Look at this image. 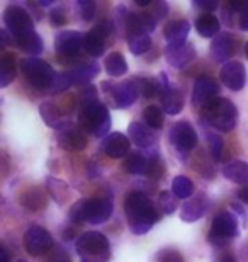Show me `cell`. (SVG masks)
I'll use <instances>...</instances> for the list:
<instances>
[{"instance_id":"cell-1","label":"cell","mask_w":248,"mask_h":262,"mask_svg":"<svg viewBox=\"0 0 248 262\" xmlns=\"http://www.w3.org/2000/svg\"><path fill=\"white\" fill-rule=\"evenodd\" d=\"M78 123L80 126L96 138L109 136L110 116L107 107L97 99V92L94 87H87L80 96V111H78Z\"/></svg>"},{"instance_id":"cell-2","label":"cell","mask_w":248,"mask_h":262,"mask_svg":"<svg viewBox=\"0 0 248 262\" xmlns=\"http://www.w3.org/2000/svg\"><path fill=\"white\" fill-rule=\"evenodd\" d=\"M124 211L128 218L129 228L134 235H145L150 232V228L158 222L160 214L153 206L148 196L143 192L133 191L129 192L124 201Z\"/></svg>"},{"instance_id":"cell-3","label":"cell","mask_w":248,"mask_h":262,"mask_svg":"<svg viewBox=\"0 0 248 262\" xmlns=\"http://www.w3.org/2000/svg\"><path fill=\"white\" fill-rule=\"evenodd\" d=\"M204 121L221 133H230L235 129L236 121H238V111L235 104L224 97H216L208 106L202 107Z\"/></svg>"},{"instance_id":"cell-4","label":"cell","mask_w":248,"mask_h":262,"mask_svg":"<svg viewBox=\"0 0 248 262\" xmlns=\"http://www.w3.org/2000/svg\"><path fill=\"white\" fill-rule=\"evenodd\" d=\"M77 254L91 262H107L110 257L109 240L100 232H85L77 240Z\"/></svg>"},{"instance_id":"cell-5","label":"cell","mask_w":248,"mask_h":262,"mask_svg":"<svg viewBox=\"0 0 248 262\" xmlns=\"http://www.w3.org/2000/svg\"><path fill=\"white\" fill-rule=\"evenodd\" d=\"M20 70H22L26 80L34 89H50L55 80V70L50 63L39 58H24L20 60Z\"/></svg>"},{"instance_id":"cell-6","label":"cell","mask_w":248,"mask_h":262,"mask_svg":"<svg viewBox=\"0 0 248 262\" xmlns=\"http://www.w3.org/2000/svg\"><path fill=\"white\" fill-rule=\"evenodd\" d=\"M4 24L14 39H20L24 36L36 33L33 17L29 15L28 10L19 7V5H9L4 10Z\"/></svg>"},{"instance_id":"cell-7","label":"cell","mask_w":248,"mask_h":262,"mask_svg":"<svg viewBox=\"0 0 248 262\" xmlns=\"http://www.w3.org/2000/svg\"><path fill=\"white\" fill-rule=\"evenodd\" d=\"M238 235V218L231 211H221L214 216L211 223L209 242L214 245H224L230 238Z\"/></svg>"},{"instance_id":"cell-8","label":"cell","mask_w":248,"mask_h":262,"mask_svg":"<svg viewBox=\"0 0 248 262\" xmlns=\"http://www.w3.org/2000/svg\"><path fill=\"white\" fill-rule=\"evenodd\" d=\"M102 89L114 99V106L121 107V109L129 107L131 104L136 102L138 96H141L136 78H131V80H126L123 83H107V82H104Z\"/></svg>"},{"instance_id":"cell-9","label":"cell","mask_w":248,"mask_h":262,"mask_svg":"<svg viewBox=\"0 0 248 262\" xmlns=\"http://www.w3.org/2000/svg\"><path fill=\"white\" fill-rule=\"evenodd\" d=\"M170 143L175 148L177 154L182 157L187 155L189 151L194 150V146L197 145V133L191 123L187 121H178L170 129Z\"/></svg>"},{"instance_id":"cell-10","label":"cell","mask_w":248,"mask_h":262,"mask_svg":"<svg viewBox=\"0 0 248 262\" xmlns=\"http://www.w3.org/2000/svg\"><path fill=\"white\" fill-rule=\"evenodd\" d=\"M112 34V24L109 20H100L91 33L83 38V50L94 58H99L105 53V39Z\"/></svg>"},{"instance_id":"cell-11","label":"cell","mask_w":248,"mask_h":262,"mask_svg":"<svg viewBox=\"0 0 248 262\" xmlns=\"http://www.w3.org/2000/svg\"><path fill=\"white\" fill-rule=\"evenodd\" d=\"M53 247V238L50 232L39 225H33L24 233V249L31 255H41Z\"/></svg>"},{"instance_id":"cell-12","label":"cell","mask_w":248,"mask_h":262,"mask_svg":"<svg viewBox=\"0 0 248 262\" xmlns=\"http://www.w3.org/2000/svg\"><path fill=\"white\" fill-rule=\"evenodd\" d=\"M83 38L85 34L77 33V31H61L55 38L56 53L60 56H66V58H73L83 48Z\"/></svg>"},{"instance_id":"cell-13","label":"cell","mask_w":248,"mask_h":262,"mask_svg":"<svg viewBox=\"0 0 248 262\" xmlns=\"http://www.w3.org/2000/svg\"><path fill=\"white\" fill-rule=\"evenodd\" d=\"M156 23H158L156 17L150 12L128 14L124 17V28H126V34H128V39L134 38V36L150 34L156 28Z\"/></svg>"},{"instance_id":"cell-14","label":"cell","mask_w":248,"mask_h":262,"mask_svg":"<svg viewBox=\"0 0 248 262\" xmlns=\"http://www.w3.org/2000/svg\"><path fill=\"white\" fill-rule=\"evenodd\" d=\"M219 94V83L211 77H199L194 82L192 89V102L194 106H197L202 109L204 106H208L211 101H214Z\"/></svg>"},{"instance_id":"cell-15","label":"cell","mask_w":248,"mask_h":262,"mask_svg":"<svg viewBox=\"0 0 248 262\" xmlns=\"http://www.w3.org/2000/svg\"><path fill=\"white\" fill-rule=\"evenodd\" d=\"M112 209H114V204H112L110 194L87 199V223H92V225L104 223L105 220L110 218Z\"/></svg>"},{"instance_id":"cell-16","label":"cell","mask_w":248,"mask_h":262,"mask_svg":"<svg viewBox=\"0 0 248 262\" xmlns=\"http://www.w3.org/2000/svg\"><path fill=\"white\" fill-rule=\"evenodd\" d=\"M219 80L224 83L230 91L238 92L246 83V72L245 67L240 61H228L219 72Z\"/></svg>"},{"instance_id":"cell-17","label":"cell","mask_w":248,"mask_h":262,"mask_svg":"<svg viewBox=\"0 0 248 262\" xmlns=\"http://www.w3.org/2000/svg\"><path fill=\"white\" fill-rule=\"evenodd\" d=\"M165 58L172 67L175 68H186L191 61L196 58V48L192 45H168L165 48Z\"/></svg>"},{"instance_id":"cell-18","label":"cell","mask_w":248,"mask_h":262,"mask_svg":"<svg viewBox=\"0 0 248 262\" xmlns=\"http://www.w3.org/2000/svg\"><path fill=\"white\" fill-rule=\"evenodd\" d=\"M58 145L66 151H80L87 146V136L75 126H68L58 133Z\"/></svg>"},{"instance_id":"cell-19","label":"cell","mask_w":248,"mask_h":262,"mask_svg":"<svg viewBox=\"0 0 248 262\" xmlns=\"http://www.w3.org/2000/svg\"><path fill=\"white\" fill-rule=\"evenodd\" d=\"M129 146H131V141L128 136L119 133V131H114V133H110L109 136H105L102 150L110 159H123V157L129 154Z\"/></svg>"},{"instance_id":"cell-20","label":"cell","mask_w":248,"mask_h":262,"mask_svg":"<svg viewBox=\"0 0 248 262\" xmlns=\"http://www.w3.org/2000/svg\"><path fill=\"white\" fill-rule=\"evenodd\" d=\"M235 53V46H233V38L230 33H219L211 43V55H213L214 61L218 63H228V60L231 58V55Z\"/></svg>"},{"instance_id":"cell-21","label":"cell","mask_w":248,"mask_h":262,"mask_svg":"<svg viewBox=\"0 0 248 262\" xmlns=\"http://www.w3.org/2000/svg\"><path fill=\"white\" fill-rule=\"evenodd\" d=\"M191 31V23L186 19H177L167 23L165 29H163V36H165L167 43L175 46V45H186V39Z\"/></svg>"},{"instance_id":"cell-22","label":"cell","mask_w":248,"mask_h":262,"mask_svg":"<svg viewBox=\"0 0 248 262\" xmlns=\"http://www.w3.org/2000/svg\"><path fill=\"white\" fill-rule=\"evenodd\" d=\"M128 136L138 148H150L156 141L155 135L151 133V128L146 126L145 123H138V121H133L128 126Z\"/></svg>"},{"instance_id":"cell-23","label":"cell","mask_w":248,"mask_h":262,"mask_svg":"<svg viewBox=\"0 0 248 262\" xmlns=\"http://www.w3.org/2000/svg\"><path fill=\"white\" fill-rule=\"evenodd\" d=\"M39 114L41 118L44 119V123L48 124L50 128H55L58 131L65 129L68 126V121L63 116V113L60 111V107L56 106L55 102L46 101L39 106Z\"/></svg>"},{"instance_id":"cell-24","label":"cell","mask_w":248,"mask_h":262,"mask_svg":"<svg viewBox=\"0 0 248 262\" xmlns=\"http://www.w3.org/2000/svg\"><path fill=\"white\" fill-rule=\"evenodd\" d=\"M99 65L96 61H87V63H80L77 67H73L72 70H68V77L73 85H83V83H88L92 78H96L99 75Z\"/></svg>"},{"instance_id":"cell-25","label":"cell","mask_w":248,"mask_h":262,"mask_svg":"<svg viewBox=\"0 0 248 262\" xmlns=\"http://www.w3.org/2000/svg\"><path fill=\"white\" fill-rule=\"evenodd\" d=\"M223 176L235 184L246 186L248 184V162L231 160L223 167Z\"/></svg>"},{"instance_id":"cell-26","label":"cell","mask_w":248,"mask_h":262,"mask_svg":"<svg viewBox=\"0 0 248 262\" xmlns=\"http://www.w3.org/2000/svg\"><path fill=\"white\" fill-rule=\"evenodd\" d=\"M206 213V203L202 196H194L189 201H186L181 208V218L186 223H194L199 218H202Z\"/></svg>"},{"instance_id":"cell-27","label":"cell","mask_w":248,"mask_h":262,"mask_svg":"<svg viewBox=\"0 0 248 262\" xmlns=\"http://www.w3.org/2000/svg\"><path fill=\"white\" fill-rule=\"evenodd\" d=\"M160 101L163 111L170 114V116H175V114H178L184 109V96L177 89H168V91L162 92Z\"/></svg>"},{"instance_id":"cell-28","label":"cell","mask_w":248,"mask_h":262,"mask_svg":"<svg viewBox=\"0 0 248 262\" xmlns=\"http://www.w3.org/2000/svg\"><path fill=\"white\" fill-rule=\"evenodd\" d=\"M20 204L29 209V211H41L48 204V198H46L44 191H41L39 187H31L20 196Z\"/></svg>"},{"instance_id":"cell-29","label":"cell","mask_w":248,"mask_h":262,"mask_svg":"<svg viewBox=\"0 0 248 262\" xmlns=\"http://www.w3.org/2000/svg\"><path fill=\"white\" fill-rule=\"evenodd\" d=\"M219 20L213 14H202L196 20V29L202 38H216L219 34Z\"/></svg>"},{"instance_id":"cell-30","label":"cell","mask_w":248,"mask_h":262,"mask_svg":"<svg viewBox=\"0 0 248 262\" xmlns=\"http://www.w3.org/2000/svg\"><path fill=\"white\" fill-rule=\"evenodd\" d=\"M15 73H17L15 56L12 53H4L0 58V87H7L14 80Z\"/></svg>"},{"instance_id":"cell-31","label":"cell","mask_w":248,"mask_h":262,"mask_svg":"<svg viewBox=\"0 0 248 262\" xmlns=\"http://www.w3.org/2000/svg\"><path fill=\"white\" fill-rule=\"evenodd\" d=\"M104 67H105V72H107L110 77H121L128 72V63H126L124 56L121 53H118V51L109 53L107 56H105Z\"/></svg>"},{"instance_id":"cell-32","label":"cell","mask_w":248,"mask_h":262,"mask_svg":"<svg viewBox=\"0 0 248 262\" xmlns=\"http://www.w3.org/2000/svg\"><path fill=\"white\" fill-rule=\"evenodd\" d=\"M46 189L50 191L51 198L55 199L58 204H65L70 198V187L65 184L60 179H55V177H48L46 179Z\"/></svg>"},{"instance_id":"cell-33","label":"cell","mask_w":248,"mask_h":262,"mask_svg":"<svg viewBox=\"0 0 248 262\" xmlns=\"http://www.w3.org/2000/svg\"><path fill=\"white\" fill-rule=\"evenodd\" d=\"M126 170L133 176H146V172H148V159L140 151L129 154L128 159H126Z\"/></svg>"},{"instance_id":"cell-34","label":"cell","mask_w":248,"mask_h":262,"mask_svg":"<svg viewBox=\"0 0 248 262\" xmlns=\"http://www.w3.org/2000/svg\"><path fill=\"white\" fill-rule=\"evenodd\" d=\"M15 43L22 51H26L28 55H39L43 51V39L38 33L28 34L20 39H15Z\"/></svg>"},{"instance_id":"cell-35","label":"cell","mask_w":248,"mask_h":262,"mask_svg":"<svg viewBox=\"0 0 248 262\" xmlns=\"http://www.w3.org/2000/svg\"><path fill=\"white\" fill-rule=\"evenodd\" d=\"M172 192L178 199H187L192 196L194 192V182L186 176H177L172 181Z\"/></svg>"},{"instance_id":"cell-36","label":"cell","mask_w":248,"mask_h":262,"mask_svg":"<svg viewBox=\"0 0 248 262\" xmlns=\"http://www.w3.org/2000/svg\"><path fill=\"white\" fill-rule=\"evenodd\" d=\"M143 121L151 129H160L163 126V113L160 107L148 106L143 111Z\"/></svg>"},{"instance_id":"cell-37","label":"cell","mask_w":248,"mask_h":262,"mask_svg":"<svg viewBox=\"0 0 248 262\" xmlns=\"http://www.w3.org/2000/svg\"><path fill=\"white\" fill-rule=\"evenodd\" d=\"M151 46V38L150 34H143V36H134V38L128 39V48L133 55H145L146 51L150 50Z\"/></svg>"},{"instance_id":"cell-38","label":"cell","mask_w":248,"mask_h":262,"mask_svg":"<svg viewBox=\"0 0 248 262\" xmlns=\"http://www.w3.org/2000/svg\"><path fill=\"white\" fill-rule=\"evenodd\" d=\"M158 204L165 214H172L177 209V196L172 191H162L158 194Z\"/></svg>"},{"instance_id":"cell-39","label":"cell","mask_w":248,"mask_h":262,"mask_svg":"<svg viewBox=\"0 0 248 262\" xmlns=\"http://www.w3.org/2000/svg\"><path fill=\"white\" fill-rule=\"evenodd\" d=\"M136 82H138L140 92L143 97L151 99L158 96V83L155 78H136Z\"/></svg>"},{"instance_id":"cell-40","label":"cell","mask_w":248,"mask_h":262,"mask_svg":"<svg viewBox=\"0 0 248 262\" xmlns=\"http://www.w3.org/2000/svg\"><path fill=\"white\" fill-rule=\"evenodd\" d=\"M163 174H165V164H163V160L155 154L148 159V172H146V176L151 177V179H160Z\"/></svg>"},{"instance_id":"cell-41","label":"cell","mask_w":248,"mask_h":262,"mask_svg":"<svg viewBox=\"0 0 248 262\" xmlns=\"http://www.w3.org/2000/svg\"><path fill=\"white\" fill-rule=\"evenodd\" d=\"M70 218L73 223H85L87 222V199H80L72 206Z\"/></svg>"},{"instance_id":"cell-42","label":"cell","mask_w":248,"mask_h":262,"mask_svg":"<svg viewBox=\"0 0 248 262\" xmlns=\"http://www.w3.org/2000/svg\"><path fill=\"white\" fill-rule=\"evenodd\" d=\"M208 143H209V151L213 155V159L218 162L221 160V155H223V140L221 136H218L213 131H208Z\"/></svg>"},{"instance_id":"cell-43","label":"cell","mask_w":248,"mask_h":262,"mask_svg":"<svg viewBox=\"0 0 248 262\" xmlns=\"http://www.w3.org/2000/svg\"><path fill=\"white\" fill-rule=\"evenodd\" d=\"M73 85L70 77H68L66 72H61V73H56L55 75V80L51 83V92H61V91H66L68 87Z\"/></svg>"},{"instance_id":"cell-44","label":"cell","mask_w":248,"mask_h":262,"mask_svg":"<svg viewBox=\"0 0 248 262\" xmlns=\"http://www.w3.org/2000/svg\"><path fill=\"white\" fill-rule=\"evenodd\" d=\"M77 7L83 20H91L94 17V14H96V4H94L92 0H78Z\"/></svg>"},{"instance_id":"cell-45","label":"cell","mask_w":248,"mask_h":262,"mask_svg":"<svg viewBox=\"0 0 248 262\" xmlns=\"http://www.w3.org/2000/svg\"><path fill=\"white\" fill-rule=\"evenodd\" d=\"M51 23L55 26H65L66 24V14L63 7H55L51 10Z\"/></svg>"},{"instance_id":"cell-46","label":"cell","mask_w":248,"mask_h":262,"mask_svg":"<svg viewBox=\"0 0 248 262\" xmlns=\"http://www.w3.org/2000/svg\"><path fill=\"white\" fill-rule=\"evenodd\" d=\"M158 257H162L160 262H184L182 255L177 250H162Z\"/></svg>"},{"instance_id":"cell-47","label":"cell","mask_w":248,"mask_h":262,"mask_svg":"<svg viewBox=\"0 0 248 262\" xmlns=\"http://www.w3.org/2000/svg\"><path fill=\"white\" fill-rule=\"evenodd\" d=\"M167 12H168V4H167V2H156V4H155V10H153L151 14L155 15L156 20H158V19L165 17Z\"/></svg>"},{"instance_id":"cell-48","label":"cell","mask_w":248,"mask_h":262,"mask_svg":"<svg viewBox=\"0 0 248 262\" xmlns=\"http://www.w3.org/2000/svg\"><path fill=\"white\" fill-rule=\"evenodd\" d=\"M228 7H231L233 10H238V12H246L248 10V0H231L228 4Z\"/></svg>"},{"instance_id":"cell-49","label":"cell","mask_w":248,"mask_h":262,"mask_svg":"<svg viewBox=\"0 0 248 262\" xmlns=\"http://www.w3.org/2000/svg\"><path fill=\"white\" fill-rule=\"evenodd\" d=\"M196 5L200 9H204V10H209V12L214 9H218V2H209V0H197Z\"/></svg>"},{"instance_id":"cell-50","label":"cell","mask_w":248,"mask_h":262,"mask_svg":"<svg viewBox=\"0 0 248 262\" xmlns=\"http://www.w3.org/2000/svg\"><path fill=\"white\" fill-rule=\"evenodd\" d=\"M216 262H236V259L233 257V254H230V252H221L218 255V260Z\"/></svg>"},{"instance_id":"cell-51","label":"cell","mask_w":248,"mask_h":262,"mask_svg":"<svg viewBox=\"0 0 248 262\" xmlns=\"http://www.w3.org/2000/svg\"><path fill=\"white\" fill-rule=\"evenodd\" d=\"M238 199L241 203H245L248 204V186H243L241 189L238 191Z\"/></svg>"},{"instance_id":"cell-52","label":"cell","mask_w":248,"mask_h":262,"mask_svg":"<svg viewBox=\"0 0 248 262\" xmlns=\"http://www.w3.org/2000/svg\"><path fill=\"white\" fill-rule=\"evenodd\" d=\"M233 209L236 213L240 214V220L243 222V225H246V213H245V209L240 206V204H233Z\"/></svg>"},{"instance_id":"cell-53","label":"cell","mask_w":248,"mask_h":262,"mask_svg":"<svg viewBox=\"0 0 248 262\" xmlns=\"http://www.w3.org/2000/svg\"><path fill=\"white\" fill-rule=\"evenodd\" d=\"M240 28L243 31H248V12H245L240 19Z\"/></svg>"},{"instance_id":"cell-54","label":"cell","mask_w":248,"mask_h":262,"mask_svg":"<svg viewBox=\"0 0 248 262\" xmlns=\"http://www.w3.org/2000/svg\"><path fill=\"white\" fill-rule=\"evenodd\" d=\"M0 250H2V262H10V255L7 252V249L2 245V249H0Z\"/></svg>"},{"instance_id":"cell-55","label":"cell","mask_w":248,"mask_h":262,"mask_svg":"<svg viewBox=\"0 0 248 262\" xmlns=\"http://www.w3.org/2000/svg\"><path fill=\"white\" fill-rule=\"evenodd\" d=\"M245 55H246V58H248V43H246V46H245Z\"/></svg>"},{"instance_id":"cell-56","label":"cell","mask_w":248,"mask_h":262,"mask_svg":"<svg viewBox=\"0 0 248 262\" xmlns=\"http://www.w3.org/2000/svg\"><path fill=\"white\" fill-rule=\"evenodd\" d=\"M80 262H91V260H85V259H80Z\"/></svg>"},{"instance_id":"cell-57","label":"cell","mask_w":248,"mask_h":262,"mask_svg":"<svg viewBox=\"0 0 248 262\" xmlns=\"http://www.w3.org/2000/svg\"><path fill=\"white\" fill-rule=\"evenodd\" d=\"M17 262H26V260H17Z\"/></svg>"},{"instance_id":"cell-58","label":"cell","mask_w":248,"mask_h":262,"mask_svg":"<svg viewBox=\"0 0 248 262\" xmlns=\"http://www.w3.org/2000/svg\"><path fill=\"white\" fill-rule=\"evenodd\" d=\"M61 262H66V260H61Z\"/></svg>"}]
</instances>
